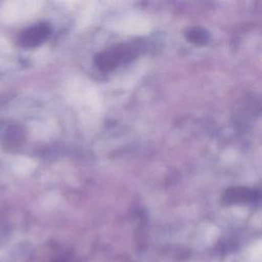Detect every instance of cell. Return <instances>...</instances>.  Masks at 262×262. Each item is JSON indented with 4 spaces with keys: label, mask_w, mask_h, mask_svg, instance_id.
<instances>
[{
    "label": "cell",
    "mask_w": 262,
    "mask_h": 262,
    "mask_svg": "<svg viewBox=\"0 0 262 262\" xmlns=\"http://www.w3.org/2000/svg\"><path fill=\"white\" fill-rule=\"evenodd\" d=\"M138 54V48L131 44H119L94 56V64L103 72H110L116 69L120 63L128 62L134 59Z\"/></svg>",
    "instance_id": "obj_1"
},
{
    "label": "cell",
    "mask_w": 262,
    "mask_h": 262,
    "mask_svg": "<svg viewBox=\"0 0 262 262\" xmlns=\"http://www.w3.org/2000/svg\"><path fill=\"white\" fill-rule=\"evenodd\" d=\"M50 35V27L48 24L41 23L31 27L23 32L19 42L25 47H34L43 43Z\"/></svg>",
    "instance_id": "obj_2"
},
{
    "label": "cell",
    "mask_w": 262,
    "mask_h": 262,
    "mask_svg": "<svg viewBox=\"0 0 262 262\" xmlns=\"http://www.w3.org/2000/svg\"><path fill=\"white\" fill-rule=\"evenodd\" d=\"M260 193L257 189L249 187H230L226 189L223 194V201L226 204H238V203H253L258 201Z\"/></svg>",
    "instance_id": "obj_3"
},
{
    "label": "cell",
    "mask_w": 262,
    "mask_h": 262,
    "mask_svg": "<svg viewBox=\"0 0 262 262\" xmlns=\"http://www.w3.org/2000/svg\"><path fill=\"white\" fill-rule=\"evenodd\" d=\"M186 39L195 45H205L210 39L209 32L202 27H192L185 32Z\"/></svg>",
    "instance_id": "obj_4"
}]
</instances>
